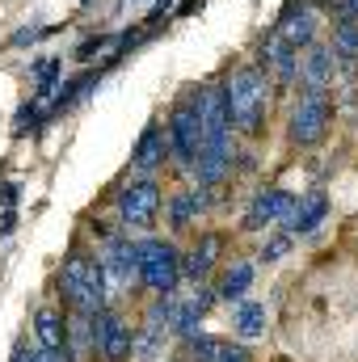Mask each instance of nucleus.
<instances>
[{
  "mask_svg": "<svg viewBox=\"0 0 358 362\" xmlns=\"http://www.w3.org/2000/svg\"><path fill=\"white\" fill-rule=\"evenodd\" d=\"M224 97H228L232 127H241V131H258L262 127V114H266V76L258 68H241L232 76V85L224 89Z\"/></svg>",
  "mask_w": 358,
  "mask_h": 362,
  "instance_id": "nucleus-1",
  "label": "nucleus"
},
{
  "mask_svg": "<svg viewBox=\"0 0 358 362\" xmlns=\"http://www.w3.org/2000/svg\"><path fill=\"white\" fill-rule=\"evenodd\" d=\"M64 295L72 299V308L81 316H97L101 303H105V278H101V262H89V257H68L64 266Z\"/></svg>",
  "mask_w": 358,
  "mask_h": 362,
  "instance_id": "nucleus-2",
  "label": "nucleus"
},
{
  "mask_svg": "<svg viewBox=\"0 0 358 362\" xmlns=\"http://www.w3.org/2000/svg\"><path fill=\"white\" fill-rule=\"evenodd\" d=\"M169 144H173L178 160L194 165V156L202 148V93H190L185 101H178V110L169 118Z\"/></svg>",
  "mask_w": 358,
  "mask_h": 362,
  "instance_id": "nucleus-3",
  "label": "nucleus"
},
{
  "mask_svg": "<svg viewBox=\"0 0 358 362\" xmlns=\"http://www.w3.org/2000/svg\"><path fill=\"white\" fill-rule=\"evenodd\" d=\"M139 278H144L152 291L173 295V286H178V278H181L178 249H173L169 240H144V245H139Z\"/></svg>",
  "mask_w": 358,
  "mask_h": 362,
  "instance_id": "nucleus-4",
  "label": "nucleus"
},
{
  "mask_svg": "<svg viewBox=\"0 0 358 362\" xmlns=\"http://www.w3.org/2000/svg\"><path fill=\"white\" fill-rule=\"evenodd\" d=\"M329 114H333V110H329V97L321 89H312L308 97H299V105L291 110V139L304 144V148L316 144V139L325 135V127H329Z\"/></svg>",
  "mask_w": 358,
  "mask_h": 362,
  "instance_id": "nucleus-5",
  "label": "nucleus"
},
{
  "mask_svg": "<svg viewBox=\"0 0 358 362\" xmlns=\"http://www.w3.org/2000/svg\"><path fill=\"white\" fill-rule=\"evenodd\" d=\"M93 341H97V350H101L105 362H127L131 350H135L127 320H122L118 312H110V308H101V312L93 316Z\"/></svg>",
  "mask_w": 358,
  "mask_h": 362,
  "instance_id": "nucleus-6",
  "label": "nucleus"
},
{
  "mask_svg": "<svg viewBox=\"0 0 358 362\" xmlns=\"http://www.w3.org/2000/svg\"><path fill=\"white\" fill-rule=\"evenodd\" d=\"M156 211H161V189L152 181H131L122 185L118 194V215L131 223V228H152L156 223Z\"/></svg>",
  "mask_w": 358,
  "mask_h": 362,
  "instance_id": "nucleus-7",
  "label": "nucleus"
},
{
  "mask_svg": "<svg viewBox=\"0 0 358 362\" xmlns=\"http://www.w3.org/2000/svg\"><path fill=\"white\" fill-rule=\"evenodd\" d=\"M325 215H329V198H325L321 189H312V194H304V198L287 211L282 228H287V236H312V232L325 223Z\"/></svg>",
  "mask_w": 358,
  "mask_h": 362,
  "instance_id": "nucleus-8",
  "label": "nucleus"
},
{
  "mask_svg": "<svg viewBox=\"0 0 358 362\" xmlns=\"http://www.w3.org/2000/svg\"><path fill=\"white\" fill-rule=\"evenodd\" d=\"M295 206V194L291 189H262L245 215V228H262L270 219H287V211Z\"/></svg>",
  "mask_w": 358,
  "mask_h": 362,
  "instance_id": "nucleus-9",
  "label": "nucleus"
},
{
  "mask_svg": "<svg viewBox=\"0 0 358 362\" xmlns=\"http://www.w3.org/2000/svg\"><path fill=\"white\" fill-rule=\"evenodd\" d=\"M165 156H169V144H165V131L152 122L148 131H144V139L135 144V169L139 173H152L156 165H165Z\"/></svg>",
  "mask_w": 358,
  "mask_h": 362,
  "instance_id": "nucleus-10",
  "label": "nucleus"
},
{
  "mask_svg": "<svg viewBox=\"0 0 358 362\" xmlns=\"http://www.w3.org/2000/svg\"><path fill=\"white\" fill-rule=\"evenodd\" d=\"M34 333H38V341H42V350H47V354H64L68 325L59 320V312H55V308H42V312L34 316Z\"/></svg>",
  "mask_w": 358,
  "mask_h": 362,
  "instance_id": "nucleus-11",
  "label": "nucleus"
},
{
  "mask_svg": "<svg viewBox=\"0 0 358 362\" xmlns=\"http://www.w3.org/2000/svg\"><path fill=\"white\" fill-rule=\"evenodd\" d=\"M312 34H316V13H312V8H304V13H287V17H282L278 38H282L291 51L308 47V42H312Z\"/></svg>",
  "mask_w": 358,
  "mask_h": 362,
  "instance_id": "nucleus-12",
  "label": "nucleus"
},
{
  "mask_svg": "<svg viewBox=\"0 0 358 362\" xmlns=\"http://www.w3.org/2000/svg\"><path fill=\"white\" fill-rule=\"evenodd\" d=\"M262 64H266L270 72L278 76V81H291L295 72H299V59H295V51L274 34V38H266V47H262Z\"/></svg>",
  "mask_w": 358,
  "mask_h": 362,
  "instance_id": "nucleus-13",
  "label": "nucleus"
},
{
  "mask_svg": "<svg viewBox=\"0 0 358 362\" xmlns=\"http://www.w3.org/2000/svg\"><path fill=\"white\" fill-rule=\"evenodd\" d=\"M329 51H333V59H342V64H358V21H350V17L337 21Z\"/></svg>",
  "mask_w": 358,
  "mask_h": 362,
  "instance_id": "nucleus-14",
  "label": "nucleus"
},
{
  "mask_svg": "<svg viewBox=\"0 0 358 362\" xmlns=\"http://www.w3.org/2000/svg\"><path fill=\"white\" fill-rule=\"evenodd\" d=\"M304 76L312 89H325V81L333 76V51L329 47H312L308 59H304Z\"/></svg>",
  "mask_w": 358,
  "mask_h": 362,
  "instance_id": "nucleus-15",
  "label": "nucleus"
},
{
  "mask_svg": "<svg viewBox=\"0 0 358 362\" xmlns=\"http://www.w3.org/2000/svg\"><path fill=\"white\" fill-rule=\"evenodd\" d=\"M249 286H253V266H249V262H236L232 270L224 274V282H219V295H224L228 303H241Z\"/></svg>",
  "mask_w": 358,
  "mask_h": 362,
  "instance_id": "nucleus-16",
  "label": "nucleus"
},
{
  "mask_svg": "<svg viewBox=\"0 0 358 362\" xmlns=\"http://www.w3.org/2000/svg\"><path fill=\"white\" fill-rule=\"evenodd\" d=\"M215 253H219V240H215V236H202V240L190 249V257H185L181 270L190 274V278H202V274L215 266Z\"/></svg>",
  "mask_w": 358,
  "mask_h": 362,
  "instance_id": "nucleus-17",
  "label": "nucleus"
},
{
  "mask_svg": "<svg viewBox=\"0 0 358 362\" xmlns=\"http://www.w3.org/2000/svg\"><path fill=\"white\" fill-rule=\"evenodd\" d=\"M236 333L241 337H262L266 333V308L253 303V299H241V308H236Z\"/></svg>",
  "mask_w": 358,
  "mask_h": 362,
  "instance_id": "nucleus-18",
  "label": "nucleus"
},
{
  "mask_svg": "<svg viewBox=\"0 0 358 362\" xmlns=\"http://www.w3.org/2000/svg\"><path fill=\"white\" fill-rule=\"evenodd\" d=\"M64 72V59H55V55H47V59H38L34 64V85H38V101H47L51 93H55V76Z\"/></svg>",
  "mask_w": 358,
  "mask_h": 362,
  "instance_id": "nucleus-19",
  "label": "nucleus"
},
{
  "mask_svg": "<svg viewBox=\"0 0 358 362\" xmlns=\"http://www.w3.org/2000/svg\"><path fill=\"white\" fill-rule=\"evenodd\" d=\"M202 206H207V189H185V194H178V198H173V223L185 228Z\"/></svg>",
  "mask_w": 358,
  "mask_h": 362,
  "instance_id": "nucleus-20",
  "label": "nucleus"
},
{
  "mask_svg": "<svg viewBox=\"0 0 358 362\" xmlns=\"http://www.w3.org/2000/svg\"><path fill=\"white\" fill-rule=\"evenodd\" d=\"M219 354V341L211 337H190V362H215Z\"/></svg>",
  "mask_w": 358,
  "mask_h": 362,
  "instance_id": "nucleus-21",
  "label": "nucleus"
},
{
  "mask_svg": "<svg viewBox=\"0 0 358 362\" xmlns=\"http://www.w3.org/2000/svg\"><path fill=\"white\" fill-rule=\"evenodd\" d=\"M13 362H64V354H47V350H25V341L13 350Z\"/></svg>",
  "mask_w": 358,
  "mask_h": 362,
  "instance_id": "nucleus-22",
  "label": "nucleus"
},
{
  "mask_svg": "<svg viewBox=\"0 0 358 362\" xmlns=\"http://www.w3.org/2000/svg\"><path fill=\"white\" fill-rule=\"evenodd\" d=\"M47 34H55V25H42V30H17V34H13V47H30V42H38V38H47Z\"/></svg>",
  "mask_w": 358,
  "mask_h": 362,
  "instance_id": "nucleus-23",
  "label": "nucleus"
},
{
  "mask_svg": "<svg viewBox=\"0 0 358 362\" xmlns=\"http://www.w3.org/2000/svg\"><path fill=\"white\" fill-rule=\"evenodd\" d=\"M287 249H291V236H274L266 249H262V262H278V257H282Z\"/></svg>",
  "mask_w": 358,
  "mask_h": 362,
  "instance_id": "nucleus-24",
  "label": "nucleus"
},
{
  "mask_svg": "<svg viewBox=\"0 0 358 362\" xmlns=\"http://www.w3.org/2000/svg\"><path fill=\"white\" fill-rule=\"evenodd\" d=\"M215 362H249V354H245L241 346H219V354H215Z\"/></svg>",
  "mask_w": 358,
  "mask_h": 362,
  "instance_id": "nucleus-25",
  "label": "nucleus"
},
{
  "mask_svg": "<svg viewBox=\"0 0 358 362\" xmlns=\"http://www.w3.org/2000/svg\"><path fill=\"white\" fill-rule=\"evenodd\" d=\"M105 42H110V38H105V34H97V38H89V42H81V51H76V59H89L93 51H101V47H105Z\"/></svg>",
  "mask_w": 358,
  "mask_h": 362,
  "instance_id": "nucleus-26",
  "label": "nucleus"
},
{
  "mask_svg": "<svg viewBox=\"0 0 358 362\" xmlns=\"http://www.w3.org/2000/svg\"><path fill=\"white\" fill-rule=\"evenodd\" d=\"M342 13H346L350 21H358V0H342Z\"/></svg>",
  "mask_w": 358,
  "mask_h": 362,
  "instance_id": "nucleus-27",
  "label": "nucleus"
}]
</instances>
